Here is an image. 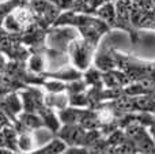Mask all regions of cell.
Segmentation results:
<instances>
[{
    "mask_svg": "<svg viewBox=\"0 0 155 154\" xmlns=\"http://www.w3.org/2000/svg\"><path fill=\"white\" fill-rule=\"evenodd\" d=\"M52 26L53 27H59V26L75 27L80 37L97 49H98L101 38L112 30V27L106 22L102 21L97 15L75 12V11H71V10L63 11L57 16V19L54 21V23Z\"/></svg>",
    "mask_w": 155,
    "mask_h": 154,
    "instance_id": "6da1fadb",
    "label": "cell"
},
{
    "mask_svg": "<svg viewBox=\"0 0 155 154\" xmlns=\"http://www.w3.org/2000/svg\"><path fill=\"white\" fill-rule=\"evenodd\" d=\"M97 53V48L84 41L82 37H76L68 44L67 55L71 60V64L80 70L82 72L87 71L94 64V56Z\"/></svg>",
    "mask_w": 155,
    "mask_h": 154,
    "instance_id": "7a4b0ae2",
    "label": "cell"
},
{
    "mask_svg": "<svg viewBox=\"0 0 155 154\" xmlns=\"http://www.w3.org/2000/svg\"><path fill=\"white\" fill-rule=\"evenodd\" d=\"M116 8V25L114 29L124 30L129 34L131 41L136 44L139 41V30L134 26L131 19L132 0H114Z\"/></svg>",
    "mask_w": 155,
    "mask_h": 154,
    "instance_id": "3957f363",
    "label": "cell"
},
{
    "mask_svg": "<svg viewBox=\"0 0 155 154\" xmlns=\"http://www.w3.org/2000/svg\"><path fill=\"white\" fill-rule=\"evenodd\" d=\"M60 139L65 142L67 146H82L87 147L88 130L79 124H63L59 132L56 134Z\"/></svg>",
    "mask_w": 155,
    "mask_h": 154,
    "instance_id": "277c9868",
    "label": "cell"
},
{
    "mask_svg": "<svg viewBox=\"0 0 155 154\" xmlns=\"http://www.w3.org/2000/svg\"><path fill=\"white\" fill-rule=\"evenodd\" d=\"M0 109L7 115L11 119V122H15L18 115L23 111L22 108V98L19 95V92H10L7 94H4L3 97H0Z\"/></svg>",
    "mask_w": 155,
    "mask_h": 154,
    "instance_id": "5b68a950",
    "label": "cell"
},
{
    "mask_svg": "<svg viewBox=\"0 0 155 154\" xmlns=\"http://www.w3.org/2000/svg\"><path fill=\"white\" fill-rule=\"evenodd\" d=\"M42 76L51 78V79H57V81H61V82H74V81H78V79H82L83 72L71 64V65H65V67H60L57 70L52 71V72L46 71V72L42 74Z\"/></svg>",
    "mask_w": 155,
    "mask_h": 154,
    "instance_id": "8992f818",
    "label": "cell"
},
{
    "mask_svg": "<svg viewBox=\"0 0 155 154\" xmlns=\"http://www.w3.org/2000/svg\"><path fill=\"white\" fill-rule=\"evenodd\" d=\"M93 65L97 67L98 70H101L102 72L117 68L114 56H113V48H102V49H99V51L97 49Z\"/></svg>",
    "mask_w": 155,
    "mask_h": 154,
    "instance_id": "52a82bcc",
    "label": "cell"
},
{
    "mask_svg": "<svg viewBox=\"0 0 155 154\" xmlns=\"http://www.w3.org/2000/svg\"><path fill=\"white\" fill-rule=\"evenodd\" d=\"M37 113L40 115L41 119H42L44 127L48 128V130L53 134L59 132V130L61 128L63 124H61V122H60L59 116H57V111H54V109H52V108H48L45 104H42V105L38 108Z\"/></svg>",
    "mask_w": 155,
    "mask_h": 154,
    "instance_id": "ba28073f",
    "label": "cell"
},
{
    "mask_svg": "<svg viewBox=\"0 0 155 154\" xmlns=\"http://www.w3.org/2000/svg\"><path fill=\"white\" fill-rule=\"evenodd\" d=\"M51 51V48H49ZM48 51V52H49ZM48 52H31L26 60V70L33 75H42L46 72V56Z\"/></svg>",
    "mask_w": 155,
    "mask_h": 154,
    "instance_id": "9c48e42d",
    "label": "cell"
},
{
    "mask_svg": "<svg viewBox=\"0 0 155 154\" xmlns=\"http://www.w3.org/2000/svg\"><path fill=\"white\" fill-rule=\"evenodd\" d=\"M44 104L48 108H52L54 111H61L70 106V95L68 93H44Z\"/></svg>",
    "mask_w": 155,
    "mask_h": 154,
    "instance_id": "30bf717a",
    "label": "cell"
},
{
    "mask_svg": "<svg viewBox=\"0 0 155 154\" xmlns=\"http://www.w3.org/2000/svg\"><path fill=\"white\" fill-rule=\"evenodd\" d=\"M94 15H97L98 18H101L102 21H105L112 30L114 29L116 25V8H114V2H107L104 3L101 7H98L94 12Z\"/></svg>",
    "mask_w": 155,
    "mask_h": 154,
    "instance_id": "8fae6325",
    "label": "cell"
},
{
    "mask_svg": "<svg viewBox=\"0 0 155 154\" xmlns=\"http://www.w3.org/2000/svg\"><path fill=\"white\" fill-rule=\"evenodd\" d=\"M67 147L68 146L65 145V142L63 141V139H60L59 136H56V138H53L51 142H48L45 146L33 150V152L29 154H63Z\"/></svg>",
    "mask_w": 155,
    "mask_h": 154,
    "instance_id": "7c38bea8",
    "label": "cell"
},
{
    "mask_svg": "<svg viewBox=\"0 0 155 154\" xmlns=\"http://www.w3.org/2000/svg\"><path fill=\"white\" fill-rule=\"evenodd\" d=\"M34 138L33 131L18 132V150L19 153H31L34 149Z\"/></svg>",
    "mask_w": 155,
    "mask_h": 154,
    "instance_id": "4fadbf2b",
    "label": "cell"
},
{
    "mask_svg": "<svg viewBox=\"0 0 155 154\" xmlns=\"http://www.w3.org/2000/svg\"><path fill=\"white\" fill-rule=\"evenodd\" d=\"M63 154H91L90 149L82 146H68Z\"/></svg>",
    "mask_w": 155,
    "mask_h": 154,
    "instance_id": "5bb4252c",
    "label": "cell"
}]
</instances>
